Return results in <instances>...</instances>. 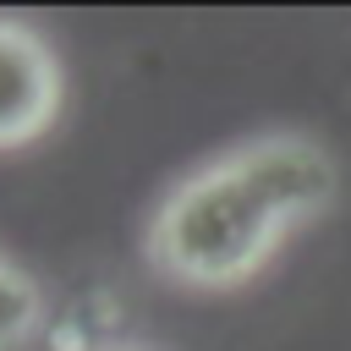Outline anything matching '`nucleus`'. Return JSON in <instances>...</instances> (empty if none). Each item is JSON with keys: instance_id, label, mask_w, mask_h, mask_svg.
<instances>
[{"instance_id": "1", "label": "nucleus", "mask_w": 351, "mask_h": 351, "mask_svg": "<svg viewBox=\"0 0 351 351\" xmlns=\"http://www.w3.org/2000/svg\"><path fill=\"white\" fill-rule=\"evenodd\" d=\"M340 192V170L324 143L302 132L252 137L192 176H181L148 230L143 258L154 274L186 291H236L285 247V236L318 219Z\"/></svg>"}, {"instance_id": "2", "label": "nucleus", "mask_w": 351, "mask_h": 351, "mask_svg": "<svg viewBox=\"0 0 351 351\" xmlns=\"http://www.w3.org/2000/svg\"><path fill=\"white\" fill-rule=\"evenodd\" d=\"M66 99V77L44 33L0 16V154L38 143Z\"/></svg>"}, {"instance_id": "3", "label": "nucleus", "mask_w": 351, "mask_h": 351, "mask_svg": "<svg viewBox=\"0 0 351 351\" xmlns=\"http://www.w3.org/2000/svg\"><path fill=\"white\" fill-rule=\"evenodd\" d=\"M44 329V291L38 280L0 252V351H22Z\"/></svg>"}]
</instances>
